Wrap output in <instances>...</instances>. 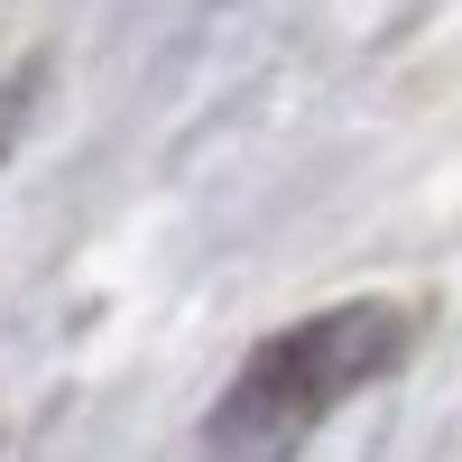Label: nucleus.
<instances>
[{"mask_svg":"<svg viewBox=\"0 0 462 462\" xmlns=\"http://www.w3.org/2000/svg\"><path fill=\"white\" fill-rule=\"evenodd\" d=\"M407 361V315L398 305H333L287 333H268L241 361V379L222 389L204 416V453L213 462H296V444L361 389V379Z\"/></svg>","mask_w":462,"mask_h":462,"instance_id":"f257e3e1","label":"nucleus"},{"mask_svg":"<svg viewBox=\"0 0 462 462\" xmlns=\"http://www.w3.org/2000/svg\"><path fill=\"white\" fill-rule=\"evenodd\" d=\"M37 102H47V65H19V84H0V158H10V148L28 139Z\"/></svg>","mask_w":462,"mask_h":462,"instance_id":"f03ea898","label":"nucleus"}]
</instances>
